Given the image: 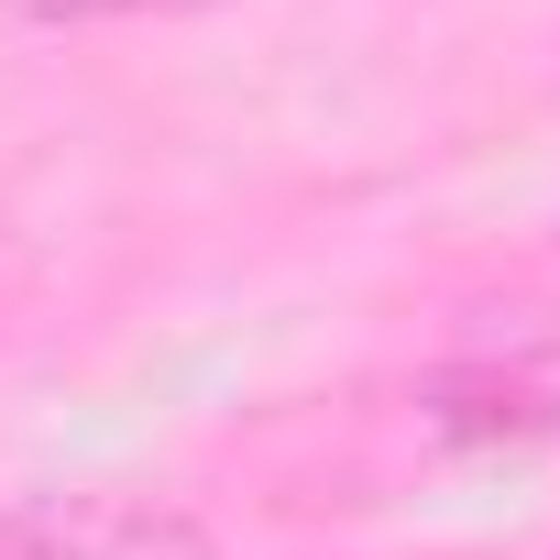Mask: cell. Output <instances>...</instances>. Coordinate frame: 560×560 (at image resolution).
Here are the masks:
<instances>
[{"mask_svg":"<svg viewBox=\"0 0 560 560\" xmlns=\"http://www.w3.org/2000/svg\"><path fill=\"white\" fill-rule=\"evenodd\" d=\"M0 560H209V538L154 494H23L0 516Z\"/></svg>","mask_w":560,"mask_h":560,"instance_id":"obj_1","label":"cell"},{"mask_svg":"<svg viewBox=\"0 0 560 560\" xmlns=\"http://www.w3.org/2000/svg\"><path fill=\"white\" fill-rule=\"evenodd\" d=\"M23 23H121V12H187V0H12Z\"/></svg>","mask_w":560,"mask_h":560,"instance_id":"obj_2","label":"cell"}]
</instances>
